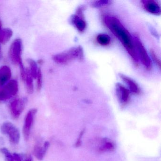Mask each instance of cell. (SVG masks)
<instances>
[{"label": "cell", "mask_w": 161, "mask_h": 161, "mask_svg": "<svg viewBox=\"0 0 161 161\" xmlns=\"http://www.w3.org/2000/svg\"><path fill=\"white\" fill-rule=\"evenodd\" d=\"M104 22L107 28L119 39L134 61L137 63V53L130 33L119 20L114 17L106 16L104 18Z\"/></svg>", "instance_id": "obj_1"}, {"label": "cell", "mask_w": 161, "mask_h": 161, "mask_svg": "<svg viewBox=\"0 0 161 161\" xmlns=\"http://www.w3.org/2000/svg\"><path fill=\"white\" fill-rule=\"evenodd\" d=\"M26 98H17L11 102L10 104V109L13 118L18 119L25 109L27 104Z\"/></svg>", "instance_id": "obj_7"}, {"label": "cell", "mask_w": 161, "mask_h": 161, "mask_svg": "<svg viewBox=\"0 0 161 161\" xmlns=\"http://www.w3.org/2000/svg\"><path fill=\"white\" fill-rule=\"evenodd\" d=\"M151 53L153 61H154V62L156 63V64L158 66L159 68H160V67H161V62H160V59H159V58H158V57H157L156 53H154V52L153 51L151 50Z\"/></svg>", "instance_id": "obj_23"}, {"label": "cell", "mask_w": 161, "mask_h": 161, "mask_svg": "<svg viewBox=\"0 0 161 161\" xmlns=\"http://www.w3.org/2000/svg\"><path fill=\"white\" fill-rule=\"evenodd\" d=\"M22 161H33V158L31 155L26 156L24 159H23Z\"/></svg>", "instance_id": "obj_26"}, {"label": "cell", "mask_w": 161, "mask_h": 161, "mask_svg": "<svg viewBox=\"0 0 161 161\" xmlns=\"http://www.w3.org/2000/svg\"><path fill=\"white\" fill-rule=\"evenodd\" d=\"M111 3L110 1L107 0H103V1H95L92 3V6L96 8H100L109 5Z\"/></svg>", "instance_id": "obj_21"}, {"label": "cell", "mask_w": 161, "mask_h": 161, "mask_svg": "<svg viewBox=\"0 0 161 161\" xmlns=\"http://www.w3.org/2000/svg\"><path fill=\"white\" fill-rule=\"evenodd\" d=\"M22 42L20 38L15 39L10 46L9 55L13 64L17 65L23 64L22 58Z\"/></svg>", "instance_id": "obj_3"}, {"label": "cell", "mask_w": 161, "mask_h": 161, "mask_svg": "<svg viewBox=\"0 0 161 161\" xmlns=\"http://www.w3.org/2000/svg\"><path fill=\"white\" fill-rule=\"evenodd\" d=\"M0 151L4 155L6 161H14V155L8 149L5 147L2 148L0 149Z\"/></svg>", "instance_id": "obj_19"}, {"label": "cell", "mask_w": 161, "mask_h": 161, "mask_svg": "<svg viewBox=\"0 0 161 161\" xmlns=\"http://www.w3.org/2000/svg\"><path fill=\"white\" fill-rule=\"evenodd\" d=\"M21 79L26 85V88L28 93L30 94H32L34 92V79L30 73L29 68H26L25 75Z\"/></svg>", "instance_id": "obj_14"}, {"label": "cell", "mask_w": 161, "mask_h": 161, "mask_svg": "<svg viewBox=\"0 0 161 161\" xmlns=\"http://www.w3.org/2000/svg\"><path fill=\"white\" fill-rule=\"evenodd\" d=\"M13 31L9 28H4L0 30V43L5 44L13 36Z\"/></svg>", "instance_id": "obj_16"}, {"label": "cell", "mask_w": 161, "mask_h": 161, "mask_svg": "<svg viewBox=\"0 0 161 161\" xmlns=\"http://www.w3.org/2000/svg\"><path fill=\"white\" fill-rule=\"evenodd\" d=\"M84 131V130H82L81 132L80 133L79 138H78V140H77L76 145H75V146H76V147H78L80 146L81 143V139L83 135Z\"/></svg>", "instance_id": "obj_25"}, {"label": "cell", "mask_w": 161, "mask_h": 161, "mask_svg": "<svg viewBox=\"0 0 161 161\" xmlns=\"http://www.w3.org/2000/svg\"><path fill=\"white\" fill-rule=\"evenodd\" d=\"M37 112V109L33 108L28 112L25 117L23 128V133L24 138L26 141H28L30 138L31 130Z\"/></svg>", "instance_id": "obj_8"}, {"label": "cell", "mask_w": 161, "mask_h": 161, "mask_svg": "<svg viewBox=\"0 0 161 161\" xmlns=\"http://www.w3.org/2000/svg\"><path fill=\"white\" fill-rule=\"evenodd\" d=\"M0 53H1V47H0Z\"/></svg>", "instance_id": "obj_28"}, {"label": "cell", "mask_w": 161, "mask_h": 161, "mask_svg": "<svg viewBox=\"0 0 161 161\" xmlns=\"http://www.w3.org/2000/svg\"><path fill=\"white\" fill-rule=\"evenodd\" d=\"M134 41L141 62L147 69H150L152 67L151 61L144 45L142 44L139 37L137 36H134Z\"/></svg>", "instance_id": "obj_6"}, {"label": "cell", "mask_w": 161, "mask_h": 161, "mask_svg": "<svg viewBox=\"0 0 161 161\" xmlns=\"http://www.w3.org/2000/svg\"><path fill=\"white\" fill-rule=\"evenodd\" d=\"M37 84H36V88L38 91H40L42 89V85H43V80H42V71L41 69H38V73H37Z\"/></svg>", "instance_id": "obj_20"}, {"label": "cell", "mask_w": 161, "mask_h": 161, "mask_svg": "<svg viewBox=\"0 0 161 161\" xmlns=\"http://www.w3.org/2000/svg\"><path fill=\"white\" fill-rule=\"evenodd\" d=\"M19 91V84L15 80H10L0 88V101H5L15 96Z\"/></svg>", "instance_id": "obj_4"}, {"label": "cell", "mask_w": 161, "mask_h": 161, "mask_svg": "<svg viewBox=\"0 0 161 161\" xmlns=\"http://www.w3.org/2000/svg\"><path fill=\"white\" fill-rule=\"evenodd\" d=\"M114 148V144L111 142H105L104 144L100 148V151H113Z\"/></svg>", "instance_id": "obj_22"}, {"label": "cell", "mask_w": 161, "mask_h": 161, "mask_svg": "<svg viewBox=\"0 0 161 161\" xmlns=\"http://www.w3.org/2000/svg\"><path fill=\"white\" fill-rule=\"evenodd\" d=\"M117 95L119 99L122 103H126L130 98V92L121 84L118 83L116 85Z\"/></svg>", "instance_id": "obj_10"}, {"label": "cell", "mask_w": 161, "mask_h": 161, "mask_svg": "<svg viewBox=\"0 0 161 161\" xmlns=\"http://www.w3.org/2000/svg\"><path fill=\"white\" fill-rule=\"evenodd\" d=\"M2 29V23L1 21L0 20V30H1Z\"/></svg>", "instance_id": "obj_27"}, {"label": "cell", "mask_w": 161, "mask_h": 161, "mask_svg": "<svg viewBox=\"0 0 161 161\" xmlns=\"http://www.w3.org/2000/svg\"><path fill=\"white\" fill-rule=\"evenodd\" d=\"M14 157V161H22L23 156L21 154L17 153H14L13 154Z\"/></svg>", "instance_id": "obj_24"}, {"label": "cell", "mask_w": 161, "mask_h": 161, "mask_svg": "<svg viewBox=\"0 0 161 161\" xmlns=\"http://www.w3.org/2000/svg\"><path fill=\"white\" fill-rule=\"evenodd\" d=\"M119 76H120V78L128 85L130 91L134 94H139L140 92V88L136 82H135L130 78H129L123 74H119Z\"/></svg>", "instance_id": "obj_15"}, {"label": "cell", "mask_w": 161, "mask_h": 161, "mask_svg": "<svg viewBox=\"0 0 161 161\" xmlns=\"http://www.w3.org/2000/svg\"><path fill=\"white\" fill-rule=\"evenodd\" d=\"M98 43L102 46H107L111 42V37L108 35L101 34L98 35L97 37Z\"/></svg>", "instance_id": "obj_18"}, {"label": "cell", "mask_w": 161, "mask_h": 161, "mask_svg": "<svg viewBox=\"0 0 161 161\" xmlns=\"http://www.w3.org/2000/svg\"><path fill=\"white\" fill-rule=\"evenodd\" d=\"M52 58L54 62L59 64H66L75 60L82 61L84 59L83 50L82 48L79 46L53 55Z\"/></svg>", "instance_id": "obj_2"}, {"label": "cell", "mask_w": 161, "mask_h": 161, "mask_svg": "<svg viewBox=\"0 0 161 161\" xmlns=\"http://www.w3.org/2000/svg\"><path fill=\"white\" fill-rule=\"evenodd\" d=\"M28 63L29 65V69L32 77L33 79H36L39 69L37 67V63L32 59H28Z\"/></svg>", "instance_id": "obj_17"}, {"label": "cell", "mask_w": 161, "mask_h": 161, "mask_svg": "<svg viewBox=\"0 0 161 161\" xmlns=\"http://www.w3.org/2000/svg\"><path fill=\"white\" fill-rule=\"evenodd\" d=\"M84 7L81 6L77 10L76 14L71 17V22L79 31L82 32L85 30L86 23L84 19L83 11Z\"/></svg>", "instance_id": "obj_9"}, {"label": "cell", "mask_w": 161, "mask_h": 161, "mask_svg": "<svg viewBox=\"0 0 161 161\" xmlns=\"http://www.w3.org/2000/svg\"><path fill=\"white\" fill-rule=\"evenodd\" d=\"M12 77V70L7 66L0 67V87L5 85L10 80Z\"/></svg>", "instance_id": "obj_13"}, {"label": "cell", "mask_w": 161, "mask_h": 161, "mask_svg": "<svg viewBox=\"0 0 161 161\" xmlns=\"http://www.w3.org/2000/svg\"><path fill=\"white\" fill-rule=\"evenodd\" d=\"M50 147V143L48 141L44 142L43 146L36 145L34 148V154L38 160H43L45 155Z\"/></svg>", "instance_id": "obj_12"}, {"label": "cell", "mask_w": 161, "mask_h": 161, "mask_svg": "<svg viewBox=\"0 0 161 161\" xmlns=\"http://www.w3.org/2000/svg\"><path fill=\"white\" fill-rule=\"evenodd\" d=\"M144 8L148 13L153 14L160 15L161 8L159 4L153 0H145L142 1Z\"/></svg>", "instance_id": "obj_11"}, {"label": "cell", "mask_w": 161, "mask_h": 161, "mask_svg": "<svg viewBox=\"0 0 161 161\" xmlns=\"http://www.w3.org/2000/svg\"><path fill=\"white\" fill-rule=\"evenodd\" d=\"M2 132L9 137L10 142L17 145L20 140V134L19 130L12 122L7 121L2 124L1 127Z\"/></svg>", "instance_id": "obj_5"}]
</instances>
